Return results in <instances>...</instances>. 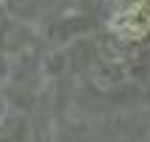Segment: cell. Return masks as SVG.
<instances>
[{
	"mask_svg": "<svg viewBox=\"0 0 150 142\" xmlns=\"http://www.w3.org/2000/svg\"><path fill=\"white\" fill-rule=\"evenodd\" d=\"M6 114V103H3V98H0V117Z\"/></svg>",
	"mask_w": 150,
	"mask_h": 142,
	"instance_id": "obj_1",
	"label": "cell"
}]
</instances>
